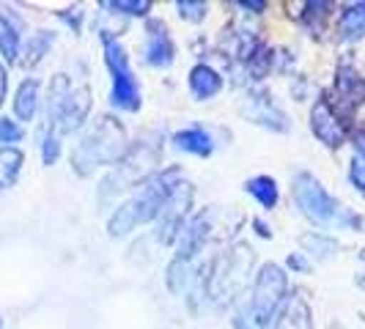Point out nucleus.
Wrapping results in <instances>:
<instances>
[{
	"label": "nucleus",
	"mask_w": 365,
	"mask_h": 329,
	"mask_svg": "<svg viewBox=\"0 0 365 329\" xmlns=\"http://www.w3.org/2000/svg\"><path fill=\"white\" fill-rule=\"evenodd\" d=\"M176 184H179V170H165V173H157L148 182L140 184L138 195L132 201L124 203L121 209H115V214L110 217L108 222L110 236L115 239L127 236L132 228L160 217L165 201H168V195H170V189Z\"/></svg>",
	"instance_id": "f257e3e1"
},
{
	"label": "nucleus",
	"mask_w": 365,
	"mask_h": 329,
	"mask_svg": "<svg viewBox=\"0 0 365 329\" xmlns=\"http://www.w3.org/2000/svg\"><path fill=\"white\" fill-rule=\"evenodd\" d=\"M127 154V132L113 118L102 115L88 129V135L74 146L72 164L77 176H91L99 164H115Z\"/></svg>",
	"instance_id": "f03ea898"
},
{
	"label": "nucleus",
	"mask_w": 365,
	"mask_h": 329,
	"mask_svg": "<svg viewBox=\"0 0 365 329\" xmlns=\"http://www.w3.org/2000/svg\"><path fill=\"white\" fill-rule=\"evenodd\" d=\"M286 272L277 263H264L261 272L256 277V286L247 296V302L239 308L237 329H267L269 321L274 318V313L280 310L283 299H286Z\"/></svg>",
	"instance_id": "7ed1b4c3"
},
{
	"label": "nucleus",
	"mask_w": 365,
	"mask_h": 329,
	"mask_svg": "<svg viewBox=\"0 0 365 329\" xmlns=\"http://www.w3.org/2000/svg\"><path fill=\"white\" fill-rule=\"evenodd\" d=\"M160 160V135H148L143 140H138L127 154L115 162L113 173L99 187V203H110L115 195H121L124 189L140 187L151 179L154 164Z\"/></svg>",
	"instance_id": "20e7f679"
},
{
	"label": "nucleus",
	"mask_w": 365,
	"mask_h": 329,
	"mask_svg": "<svg viewBox=\"0 0 365 329\" xmlns=\"http://www.w3.org/2000/svg\"><path fill=\"white\" fill-rule=\"evenodd\" d=\"M253 266V253L247 244H237L228 253H222L220 258L212 261V274L206 283V293L212 302H228L231 296H237L242 291V286L247 283V274Z\"/></svg>",
	"instance_id": "39448f33"
},
{
	"label": "nucleus",
	"mask_w": 365,
	"mask_h": 329,
	"mask_svg": "<svg viewBox=\"0 0 365 329\" xmlns=\"http://www.w3.org/2000/svg\"><path fill=\"white\" fill-rule=\"evenodd\" d=\"M105 63H108L110 74H113L110 102L118 110H124V113H135L140 108V85H138V80L132 74L127 50L110 36H105Z\"/></svg>",
	"instance_id": "423d86ee"
},
{
	"label": "nucleus",
	"mask_w": 365,
	"mask_h": 329,
	"mask_svg": "<svg viewBox=\"0 0 365 329\" xmlns=\"http://www.w3.org/2000/svg\"><path fill=\"white\" fill-rule=\"evenodd\" d=\"M294 198L299 203L302 214L316 225H329V222L341 219L338 203L329 198V192L313 179L311 173H299L294 179Z\"/></svg>",
	"instance_id": "0eeeda50"
},
{
	"label": "nucleus",
	"mask_w": 365,
	"mask_h": 329,
	"mask_svg": "<svg viewBox=\"0 0 365 329\" xmlns=\"http://www.w3.org/2000/svg\"><path fill=\"white\" fill-rule=\"evenodd\" d=\"M190 203H192V187L179 182L173 189H170V195H168V201H165L163 212H160V231H157L160 241H165V244H168V241H176L179 231H182V225L187 222Z\"/></svg>",
	"instance_id": "6e6552de"
},
{
	"label": "nucleus",
	"mask_w": 365,
	"mask_h": 329,
	"mask_svg": "<svg viewBox=\"0 0 365 329\" xmlns=\"http://www.w3.org/2000/svg\"><path fill=\"white\" fill-rule=\"evenodd\" d=\"M88 113H91V93L83 85V88H74L66 93V99L47 118H50V127L58 132H74L88 118Z\"/></svg>",
	"instance_id": "1a4fd4ad"
},
{
	"label": "nucleus",
	"mask_w": 365,
	"mask_h": 329,
	"mask_svg": "<svg viewBox=\"0 0 365 329\" xmlns=\"http://www.w3.org/2000/svg\"><path fill=\"white\" fill-rule=\"evenodd\" d=\"M311 129L313 135L329 148H338L344 143V137H346V127L341 124V118H338V113L332 110L327 99H319L311 110Z\"/></svg>",
	"instance_id": "9d476101"
},
{
	"label": "nucleus",
	"mask_w": 365,
	"mask_h": 329,
	"mask_svg": "<svg viewBox=\"0 0 365 329\" xmlns=\"http://www.w3.org/2000/svg\"><path fill=\"white\" fill-rule=\"evenodd\" d=\"M242 113H245L253 124H261V127L277 129V132H286V129H289L286 115H283L280 108L269 99V93H264V91H253L250 96H245Z\"/></svg>",
	"instance_id": "9b49d317"
},
{
	"label": "nucleus",
	"mask_w": 365,
	"mask_h": 329,
	"mask_svg": "<svg viewBox=\"0 0 365 329\" xmlns=\"http://www.w3.org/2000/svg\"><path fill=\"white\" fill-rule=\"evenodd\" d=\"M206 236H209V214L201 212L195 217H187V222L179 231V236H176V258L192 261V258L198 256V250L203 247Z\"/></svg>",
	"instance_id": "f8f14e48"
},
{
	"label": "nucleus",
	"mask_w": 365,
	"mask_h": 329,
	"mask_svg": "<svg viewBox=\"0 0 365 329\" xmlns=\"http://www.w3.org/2000/svg\"><path fill=\"white\" fill-rule=\"evenodd\" d=\"M173 41L168 36V28L160 19H151L146 28V61L151 66H170L173 63Z\"/></svg>",
	"instance_id": "ddd939ff"
},
{
	"label": "nucleus",
	"mask_w": 365,
	"mask_h": 329,
	"mask_svg": "<svg viewBox=\"0 0 365 329\" xmlns=\"http://www.w3.org/2000/svg\"><path fill=\"white\" fill-rule=\"evenodd\" d=\"M220 88H222V77L212 66H206V63L192 66V72H190V91H192V96L198 102H206V99L217 96Z\"/></svg>",
	"instance_id": "4468645a"
},
{
	"label": "nucleus",
	"mask_w": 365,
	"mask_h": 329,
	"mask_svg": "<svg viewBox=\"0 0 365 329\" xmlns=\"http://www.w3.org/2000/svg\"><path fill=\"white\" fill-rule=\"evenodd\" d=\"M274 329H313L308 302H305L299 293H294L292 299L283 305V310L277 315V327Z\"/></svg>",
	"instance_id": "2eb2a0df"
},
{
	"label": "nucleus",
	"mask_w": 365,
	"mask_h": 329,
	"mask_svg": "<svg viewBox=\"0 0 365 329\" xmlns=\"http://www.w3.org/2000/svg\"><path fill=\"white\" fill-rule=\"evenodd\" d=\"M173 146L179 151H187V154H198V157H209L215 151V140L206 129L195 127V129H184V132H176L173 135Z\"/></svg>",
	"instance_id": "dca6fc26"
},
{
	"label": "nucleus",
	"mask_w": 365,
	"mask_h": 329,
	"mask_svg": "<svg viewBox=\"0 0 365 329\" xmlns=\"http://www.w3.org/2000/svg\"><path fill=\"white\" fill-rule=\"evenodd\" d=\"M22 162H25V157H22L19 148H11V146L0 148V189L14 187L19 170H22Z\"/></svg>",
	"instance_id": "f3484780"
},
{
	"label": "nucleus",
	"mask_w": 365,
	"mask_h": 329,
	"mask_svg": "<svg viewBox=\"0 0 365 329\" xmlns=\"http://www.w3.org/2000/svg\"><path fill=\"white\" fill-rule=\"evenodd\" d=\"M36 105H38V83L36 80H25L17 88V96H14V113H17L19 121H31L36 115Z\"/></svg>",
	"instance_id": "a211bd4d"
},
{
	"label": "nucleus",
	"mask_w": 365,
	"mask_h": 329,
	"mask_svg": "<svg viewBox=\"0 0 365 329\" xmlns=\"http://www.w3.org/2000/svg\"><path fill=\"white\" fill-rule=\"evenodd\" d=\"M365 36V3H354L341 14V38L354 41Z\"/></svg>",
	"instance_id": "6ab92c4d"
},
{
	"label": "nucleus",
	"mask_w": 365,
	"mask_h": 329,
	"mask_svg": "<svg viewBox=\"0 0 365 329\" xmlns=\"http://www.w3.org/2000/svg\"><path fill=\"white\" fill-rule=\"evenodd\" d=\"M338 91H341V96L346 99L349 105H357L360 96L365 93V83L351 66H341V72H338Z\"/></svg>",
	"instance_id": "aec40b11"
},
{
	"label": "nucleus",
	"mask_w": 365,
	"mask_h": 329,
	"mask_svg": "<svg viewBox=\"0 0 365 329\" xmlns=\"http://www.w3.org/2000/svg\"><path fill=\"white\" fill-rule=\"evenodd\" d=\"M247 192H250L264 209H272L274 203H277V184H274L269 176H256V179H250V182H247Z\"/></svg>",
	"instance_id": "412c9836"
},
{
	"label": "nucleus",
	"mask_w": 365,
	"mask_h": 329,
	"mask_svg": "<svg viewBox=\"0 0 365 329\" xmlns=\"http://www.w3.org/2000/svg\"><path fill=\"white\" fill-rule=\"evenodd\" d=\"M302 247H305V253L316 256L319 261H329L338 253V241L329 236H322V234H308L302 239Z\"/></svg>",
	"instance_id": "4be33fe9"
},
{
	"label": "nucleus",
	"mask_w": 365,
	"mask_h": 329,
	"mask_svg": "<svg viewBox=\"0 0 365 329\" xmlns=\"http://www.w3.org/2000/svg\"><path fill=\"white\" fill-rule=\"evenodd\" d=\"M349 179L357 189L365 192V135L360 132L354 137V151H351V167H349Z\"/></svg>",
	"instance_id": "5701e85b"
},
{
	"label": "nucleus",
	"mask_w": 365,
	"mask_h": 329,
	"mask_svg": "<svg viewBox=\"0 0 365 329\" xmlns=\"http://www.w3.org/2000/svg\"><path fill=\"white\" fill-rule=\"evenodd\" d=\"M55 36L50 31H41L36 36L28 41V47H25V58H22V66H36L38 61L47 55V50L53 47Z\"/></svg>",
	"instance_id": "b1692460"
},
{
	"label": "nucleus",
	"mask_w": 365,
	"mask_h": 329,
	"mask_svg": "<svg viewBox=\"0 0 365 329\" xmlns=\"http://www.w3.org/2000/svg\"><path fill=\"white\" fill-rule=\"evenodd\" d=\"M0 50L6 55V61H17L19 55V33L9 19L0 14Z\"/></svg>",
	"instance_id": "393cba45"
},
{
	"label": "nucleus",
	"mask_w": 365,
	"mask_h": 329,
	"mask_svg": "<svg viewBox=\"0 0 365 329\" xmlns=\"http://www.w3.org/2000/svg\"><path fill=\"white\" fill-rule=\"evenodd\" d=\"M105 9H115L121 14H135V17H143L148 14V0H110V3H102Z\"/></svg>",
	"instance_id": "a878e982"
},
{
	"label": "nucleus",
	"mask_w": 365,
	"mask_h": 329,
	"mask_svg": "<svg viewBox=\"0 0 365 329\" xmlns=\"http://www.w3.org/2000/svg\"><path fill=\"white\" fill-rule=\"evenodd\" d=\"M182 19H190V22H201L206 17V3H187V0H179L176 3Z\"/></svg>",
	"instance_id": "bb28decb"
},
{
	"label": "nucleus",
	"mask_w": 365,
	"mask_h": 329,
	"mask_svg": "<svg viewBox=\"0 0 365 329\" xmlns=\"http://www.w3.org/2000/svg\"><path fill=\"white\" fill-rule=\"evenodd\" d=\"M58 157H61V143H58V135L50 132L41 143V160H44V164H53Z\"/></svg>",
	"instance_id": "cd10ccee"
},
{
	"label": "nucleus",
	"mask_w": 365,
	"mask_h": 329,
	"mask_svg": "<svg viewBox=\"0 0 365 329\" xmlns=\"http://www.w3.org/2000/svg\"><path fill=\"white\" fill-rule=\"evenodd\" d=\"M22 140V127L14 124L11 118H3L0 121V143H17Z\"/></svg>",
	"instance_id": "c85d7f7f"
},
{
	"label": "nucleus",
	"mask_w": 365,
	"mask_h": 329,
	"mask_svg": "<svg viewBox=\"0 0 365 329\" xmlns=\"http://www.w3.org/2000/svg\"><path fill=\"white\" fill-rule=\"evenodd\" d=\"M289 266H292V269H299V272H308V269H311V263H308V261H305L302 256H292V258H289Z\"/></svg>",
	"instance_id": "c756f323"
},
{
	"label": "nucleus",
	"mask_w": 365,
	"mask_h": 329,
	"mask_svg": "<svg viewBox=\"0 0 365 329\" xmlns=\"http://www.w3.org/2000/svg\"><path fill=\"white\" fill-rule=\"evenodd\" d=\"M239 6H242V9H256V11H261L267 3H264V0H239Z\"/></svg>",
	"instance_id": "7c9ffc66"
},
{
	"label": "nucleus",
	"mask_w": 365,
	"mask_h": 329,
	"mask_svg": "<svg viewBox=\"0 0 365 329\" xmlns=\"http://www.w3.org/2000/svg\"><path fill=\"white\" fill-rule=\"evenodd\" d=\"M6 88H9V77H6V69L0 66V102L6 99Z\"/></svg>",
	"instance_id": "2f4dec72"
},
{
	"label": "nucleus",
	"mask_w": 365,
	"mask_h": 329,
	"mask_svg": "<svg viewBox=\"0 0 365 329\" xmlns=\"http://www.w3.org/2000/svg\"><path fill=\"white\" fill-rule=\"evenodd\" d=\"M253 225H256V231H258V234H261V236H264V239H269V228H267V222H261V219H256Z\"/></svg>",
	"instance_id": "473e14b6"
},
{
	"label": "nucleus",
	"mask_w": 365,
	"mask_h": 329,
	"mask_svg": "<svg viewBox=\"0 0 365 329\" xmlns=\"http://www.w3.org/2000/svg\"><path fill=\"white\" fill-rule=\"evenodd\" d=\"M329 329H344V327H338V324H332V327H329Z\"/></svg>",
	"instance_id": "72a5a7b5"
},
{
	"label": "nucleus",
	"mask_w": 365,
	"mask_h": 329,
	"mask_svg": "<svg viewBox=\"0 0 365 329\" xmlns=\"http://www.w3.org/2000/svg\"><path fill=\"white\" fill-rule=\"evenodd\" d=\"M363 261H365V250H363Z\"/></svg>",
	"instance_id": "f704fd0d"
},
{
	"label": "nucleus",
	"mask_w": 365,
	"mask_h": 329,
	"mask_svg": "<svg viewBox=\"0 0 365 329\" xmlns=\"http://www.w3.org/2000/svg\"><path fill=\"white\" fill-rule=\"evenodd\" d=\"M360 283H363V286H365V280H360Z\"/></svg>",
	"instance_id": "c9c22d12"
},
{
	"label": "nucleus",
	"mask_w": 365,
	"mask_h": 329,
	"mask_svg": "<svg viewBox=\"0 0 365 329\" xmlns=\"http://www.w3.org/2000/svg\"><path fill=\"white\" fill-rule=\"evenodd\" d=\"M0 329H3V324H0Z\"/></svg>",
	"instance_id": "e433bc0d"
}]
</instances>
